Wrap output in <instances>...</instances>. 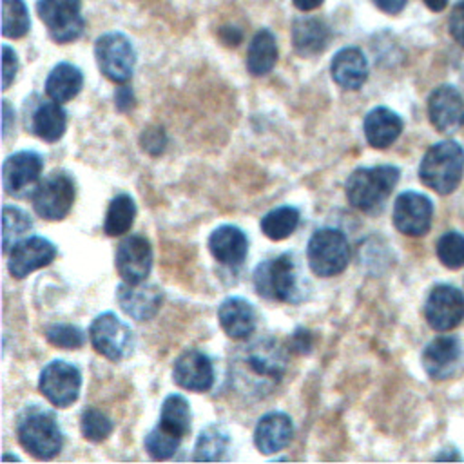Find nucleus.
I'll use <instances>...</instances> for the list:
<instances>
[{"mask_svg": "<svg viewBox=\"0 0 464 464\" xmlns=\"http://www.w3.org/2000/svg\"><path fill=\"white\" fill-rule=\"evenodd\" d=\"M399 176L401 172L393 165L355 169L344 183L348 203L361 212L379 210L395 188Z\"/></svg>", "mask_w": 464, "mask_h": 464, "instance_id": "nucleus-1", "label": "nucleus"}, {"mask_svg": "<svg viewBox=\"0 0 464 464\" xmlns=\"http://www.w3.org/2000/svg\"><path fill=\"white\" fill-rule=\"evenodd\" d=\"M464 174V149L457 141H440L430 147L419 165L420 181L437 194L453 192Z\"/></svg>", "mask_w": 464, "mask_h": 464, "instance_id": "nucleus-2", "label": "nucleus"}, {"mask_svg": "<svg viewBox=\"0 0 464 464\" xmlns=\"http://www.w3.org/2000/svg\"><path fill=\"white\" fill-rule=\"evenodd\" d=\"M306 259L319 277H334L350 263V243L339 228H319L306 246Z\"/></svg>", "mask_w": 464, "mask_h": 464, "instance_id": "nucleus-3", "label": "nucleus"}, {"mask_svg": "<svg viewBox=\"0 0 464 464\" xmlns=\"http://www.w3.org/2000/svg\"><path fill=\"white\" fill-rule=\"evenodd\" d=\"M20 444L36 459L49 460L63 446V435L54 417L42 410L27 411L16 428Z\"/></svg>", "mask_w": 464, "mask_h": 464, "instance_id": "nucleus-4", "label": "nucleus"}, {"mask_svg": "<svg viewBox=\"0 0 464 464\" xmlns=\"http://www.w3.org/2000/svg\"><path fill=\"white\" fill-rule=\"evenodd\" d=\"M256 292L270 301L294 303L297 297V270L290 254L259 263L254 270Z\"/></svg>", "mask_w": 464, "mask_h": 464, "instance_id": "nucleus-5", "label": "nucleus"}, {"mask_svg": "<svg viewBox=\"0 0 464 464\" xmlns=\"http://www.w3.org/2000/svg\"><path fill=\"white\" fill-rule=\"evenodd\" d=\"M76 198V187L67 172L54 170L34 188L31 201L34 212L47 221L63 219Z\"/></svg>", "mask_w": 464, "mask_h": 464, "instance_id": "nucleus-6", "label": "nucleus"}, {"mask_svg": "<svg viewBox=\"0 0 464 464\" xmlns=\"http://www.w3.org/2000/svg\"><path fill=\"white\" fill-rule=\"evenodd\" d=\"M94 56L98 69L105 78L114 83H125L130 80L136 53L130 40L121 33H105L94 44Z\"/></svg>", "mask_w": 464, "mask_h": 464, "instance_id": "nucleus-7", "label": "nucleus"}, {"mask_svg": "<svg viewBox=\"0 0 464 464\" xmlns=\"http://www.w3.org/2000/svg\"><path fill=\"white\" fill-rule=\"evenodd\" d=\"M36 13L56 44L74 42L83 33L82 0H38Z\"/></svg>", "mask_w": 464, "mask_h": 464, "instance_id": "nucleus-8", "label": "nucleus"}, {"mask_svg": "<svg viewBox=\"0 0 464 464\" xmlns=\"http://www.w3.org/2000/svg\"><path fill=\"white\" fill-rule=\"evenodd\" d=\"M92 348L109 361H121L132 352V330L112 312L100 314L89 326Z\"/></svg>", "mask_w": 464, "mask_h": 464, "instance_id": "nucleus-9", "label": "nucleus"}, {"mask_svg": "<svg viewBox=\"0 0 464 464\" xmlns=\"http://www.w3.org/2000/svg\"><path fill=\"white\" fill-rule=\"evenodd\" d=\"M82 388V373L76 366L65 361L49 362L38 379L40 393L56 408L71 406Z\"/></svg>", "mask_w": 464, "mask_h": 464, "instance_id": "nucleus-10", "label": "nucleus"}, {"mask_svg": "<svg viewBox=\"0 0 464 464\" xmlns=\"http://www.w3.org/2000/svg\"><path fill=\"white\" fill-rule=\"evenodd\" d=\"M44 160L34 150H20L11 154L2 165V183L9 196L25 198L33 194L40 183Z\"/></svg>", "mask_w": 464, "mask_h": 464, "instance_id": "nucleus-11", "label": "nucleus"}, {"mask_svg": "<svg viewBox=\"0 0 464 464\" xmlns=\"http://www.w3.org/2000/svg\"><path fill=\"white\" fill-rule=\"evenodd\" d=\"M428 324L437 332H448L464 319V295L450 285H437L424 306Z\"/></svg>", "mask_w": 464, "mask_h": 464, "instance_id": "nucleus-12", "label": "nucleus"}, {"mask_svg": "<svg viewBox=\"0 0 464 464\" xmlns=\"http://www.w3.org/2000/svg\"><path fill=\"white\" fill-rule=\"evenodd\" d=\"M116 270L125 283L140 285L147 279L152 268L150 243L138 234H130L120 241L114 257Z\"/></svg>", "mask_w": 464, "mask_h": 464, "instance_id": "nucleus-13", "label": "nucleus"}, {"mask_svg": "<svg viewBox=\"0 0 464 464\" xmlns=\"http://www.w3.org/2000/svg\"><path fill=\"white\" fill-rule=\"evenodd\" d=\"M433 216L431 201L419 192H402L393 205V225L406 236H424L430 230Z\"/></svg>", "mask_w": 464, "mask_h": 464, "instance_id": "nucleus-14", "label": "nucleus"}, {"mask_svg": "<svg viewBox=\"0 0 464 464\" xmlns=\"http://www.w3.org/2000/svg\"><path fill=\"white\" fill-rule=\"evenodd\" d=\"M54 257H56V246L49 239L40 236H31V237H24L11 248L7 268L13 277L24 279L31 272L51 265Z\"/></svg>", "mask_w": 464, "mask_h": 464, "instance_id": "nucleus-15", "label": "nucleus"}, {"mask_svg": "<svg viewBox=\"0 0 464 464\" xmlns=\"http://www.w3.org/2000/svg\"><path fill=\"white\" fill-rule=\"evenodd\" d=\"M172 381L188 392L203 393L214 384V366L207 353L199 350H185L172 366Z\"/></svg>", "mask_w": 464, "mask_h": 464, "instance_id": "nucleus-16", "label": "nucleus"}, {"mask_svg": "<svg viewBox=\"0 0 464 464\" xmlns=\"http://www.w3.org/2000/svg\"><path fill=\"white\" fill-rule=\"evenodd\" d=\"M431 125L444 134H453L464 125V100L451 85L437 87L428 98Z\"/></svg>", "mask_w": 464, "mask_h": 464, "instance_id": "nucleus-17", "label": "nucleus"}, {"mask_svg": "<svg viewBox=\"0 0 464 464\" xmlns=\"http://www.w3.org/2000/svg\"><path fill=\"white\" fill-rule=\"evenodd\" d=\"M116 299L120 308L132 319L136 321H149L152 319L163 301L161 288L154 285H130V283H121L116 288Z\"/></svg>", "mask_w": 464, "mask_h": 464, "instance_id": "nucleus-18", "label": "nucleus"}, {"mask_svg": "<svg viewBox=\"0 0 464 464\" xmlns=\"http://www.w3.org/2000/svg\"><path fill=\"white\" fill-rule=\"evenodd\" d=\"M460 359H462L460 343L451 335H440L433 339L422 352L424 372L435 381L451 377L457 372Z\"/></svg>", "mask_w": 464, "mask_h": 464, "instance_id": "nucleus-19", "label": "nucleus"}, {"mask_svg": "<svg viewBox=\"0 0 464 464\" xmlns=\"http://www.w3.org/2000/svg\"><path fill=\"white\" fill-rule=\"evenodd\" d=\"M245 364L257 377L279 381L286 370V353L274 339H259L245 350Z\"/></svg>", "mask_w": 464, "mask_h": 464, "instance_id": "nucleus-20", "label": "nucleus"}, {"mask_svg": "<svg viewBox=\"0 0 464 464\" xmlns=\"http://www.w3.org/2000/svg\"><path fill=\"white\" fill-rule=\"evenodd\" d=\"M294 435L292 419L283 411L263 415L254 430V444L263 455H272L283 450Z\"/></svg>", "mask_w": 464, "mask_h": 464, "instance_id": "nucleus-21", "label": "nucleus"}, {"mask_svg": "<svg viewBox=\"0 0 464 464\" xmlns=\"http://www.w3.org/2000/svg\"><path fill=\"white\" fill-rule=\"evenodd\" d=\"M208 250L218 263L225 266H239L248 254V239L241 228L221 225L210 234Z\"/></svg>", "mask_w": 464, "mask_h": 464, "instance_id": "nucleus-22", "label": "nucleus"}, {"mask_svg": "<svg viewBox=\"0 0 464 464\" xmlns=\"http://www.w3.org/2000/svg\"><path fill=\"white\" fill-rule=\"evenodd\" d=\"M330 72L339 87L357 91L368 78L366 56L357 47H343L332 58Z\"/></svg>", "mask_w": 464, "mask_h": 464, "instance_id": "nucleus-23", "label": "nucleus"}, {"mask_svg": "<svg viewBox=\"0 0 464 464\" xmlns=\"http://www.w3.org/2000/svg\"><path fill=\"white\" fill-rule=\"evenodd\" d=\"M218 319L230 339H246L256 330V310L243 297H227L218 308Z\"/></svg>", "mask_w": 464, "mask_h": 464, "instance_id": "nucleus-24", "label": "nucleus"}, {"mask_svg": "<svg viewBox=\"0 0 464 464\" xmlns=\"http://www.w3.org/2000/svg\"><path fill=\"white\" fill-rule=\"evenodd\" d=\"M362 130L373 149H386L402 132V120L388 107H375L366 114Z\"/></svg>", "mask_w": 464, "mask_h": 464, "instance_id": "nucleus-25", "label": "nucleus"}, {"mask_svg": "<svg viewBox=\"0 0 464 464\" xmlns=\"http://www.w3.org/2000/svg\"><path fill=\"white\" fill-rule=\"evenodd\" d=\"M330 40L328 25L314 16L297 18L292 25V45L299 56H315L323 53Z\"/></svg>", "mask_w": 464, "mask_h": 464, "instance_id": "nucleus-26", "label": "nucleus"}, {"mask_svg": "<svg viewBox=\"0 0 464 464\" xmlns=\"http://www.w3.org/2000/svg\"><path fill=\"white\" fill-rule=\"evenodd\" d=\"M29 130L47 143L58 141L67 129V114L58 102H40L29 116Z\"/></svg>", "mask_w": 464, "mask_h": 464, "instance_id": "nucleus-27", "label": "nucleus"}, {"mask_svg": "<svg viewBox=\"0 0 464 464\" xmlns=\"http://www.w3.org/2000/svg\"><path fill=\"white\" fill-rule=\"evenodd\" d=\"M82 85H83L82 71L69 62H62L54 65L53 71L49 72L45 80V92L51 100L58 103H65L82 91Z\"/></svg>", "mask_w": 464, "mask_h": 464, "instance_id": "nucleus-28", "label": "nucleus"}, {"mask_svg": "<svg viewBox=\"0 0 464 464\" xmlns=\"http://www.w3.org/2000/svg\"><path fill=\"white\" fill-rule=\"evenodd\" d=\"M277 62L276 38L268 29H261L254 34L246 51V71L252 76L268 74Z\"/></svg>", "mask_w": 464, "mask_h": 464, "instance_id": "nucleus-29", "label": "nucleus"}, {"mask_svg": "<svg viewBox=\"0 0 464 464\" xmlns=\"http://www.w3.org/2000/svg\"><path fill=\"white\" fill-rule=\"evenodd\" d=\"M158 428L163 433L172 435L179 440H183V437L190 431V406L183 395L170 393L169 397H165L160 411Z\"/></svg>", "mask_w": 464, "mask_h": 464, "instance_id": "nucleus-30", "label": "nucleus"}, {"mask_svg": "<svg viewBox=\"0 0 464 464\" xmlns=\"http://www.w3.org/2000/svg\"><path fill=\"white\" fill-rule=\"evenodd\" d=\"M136 218V203L129 194H118L111 199L105 212L103 230L107 236L116 237L130 230Z\"/></svg>", "mask_w": 464, "mask_h": 464, "instance_id": "nucleus-31", "label": "nucleus"}, {"mask_svg": "<svg viewBox=\"0 0 464 464\" xmlns=\"http://www.w3.org/2000/svg\"><path fill=\"white\" fill-rule=\"evenodd\" d=\"M299 210L295 207H290V205H283V207H277L270 212H266L261 221H259V227H261V232L272 239V241H281V239H286L288 236L294 234V230L297 228L299 225Z\"/></svg>", "mask_w": 464, "mask_h": 464, "instance_id": "nucleus-32", "label": "nucleus"}, {"mask_svg": "<svg viewBox=\"0 0 464 464\" xmlns=\"http://www.w3.org/2000/svg\"><path fill=\"white\" fill-rule=\"evenodd\" d=\"M230 437L223 426L210 424L201 430L196 448H194V460H221L225 451L228 450Z\"/></svg>", "mask_w": 464, "mask_h": 464, "instance_id": "nucleus-33", "label": "nucleus"}, {"mask_svg": "<svg viewBox=\"0 0 464 464\" xmlns=\"http://www.w3.org/2000/svg\"><path fill=\"white\" fill-rule=\"evenodd\" d=\"M33 223L29 216L20 210L18 207L5 205L2 210V250L4 254H9L11 248L22 241V237L31 230Z\"/></svg>", "mask_w": 464, "mask_h": 464, "instance_id": "nucleus-34", "label": "nucleus"}, {"mask_svg": "<svg viewBox=\"0 0 464 464\" xmlns=\"http://www.w3.org/2000/svg\"><path fill=\"white\" fill-rule=\"evenodd\" d=\"M29 31V14L22 0H2V34L22 38Z\"/></svg>", "mask_w": 464, "mask_h": 464, "instance_id": "nucleus-35", "label": "nucleus"}, {"mask_svg": "<svg viewBox=\"0 0 464 464\" xmlns=\"http://www.w3.org/2000/svg\"><path fill=\"white\" fill-rule=\"evenodd\" d=\"M112 428H114L112 420L96 408L83 410V413L80 417V431H82L83 439H87L91 442L105 440L112 433Z\"/></svg>", "mask_w": 464, "mask_h": 464, "instance_id": "nucleus-36", "label": "nucleus"}, {"mask_svg": "<svg viewBox=\"0 0 464 464\" xmlns=\"http://www.w3.org/2000/svg\"><path fill=\"white\" fill-rule=\"evenodd\" d=\"M437 257L451 270L464 266V236L460 232H446L437 241Z\"/></svg>", "mask_w": 464, "mask_h": 464, "instance_id": "nucleus-37", "label": "nucleus"}, {"mask_svg": "<svg viewBox=\"0 0 464 464\" xmlns=\"http://www.w3.org/2000/svg\"><path fill=\"white\" fill-rule=\"evenodd\" d=\"M45 339L53 346L62 348V350H78L85 343L83 332L78 326L67 324V323H54V324L47 326Z\"/></svg>", "mask_w": 464, "mask_h": 464, "instance_id": "nucleus-38", "label": "nucleus"}, {"mask_svg": "<svg viewBox=\"0 0 464 464\" xmlns=\"http://www.w3.org/2000/svg\"><path fill=\"white\" fill-rule=\"evenodd\" d=\"M179 439L172 437V435H167L163 433L158 426H154L147 435H145V450L149 451V455L154 459V460H167L170 459L176 450L179 448Z\"/></svg>", "mask_w": 464, "mask_h": 464, "instance_id": "nucleus-39", "label": "nucleus"}, {"mask_svg": "<svg viewBox=\"0 0 464 464\" xmlns=\"http://www.w3.org/2000/svg\"><path fill=\"white\" fill-rule=\"evenodd\" d=\"M140 143H141V149L152 156H158L165 150V145H167V136H165V130L161 127H147L143 132H141V138H140Z\"/></svg>", "mask_w": 464, "mask_h": 464, "instance_id": "nucleus-40", "label": "nucleus"}, {"mask_svg": "<svg viewBox=\"0 0 464 464\" xmlns=\"http://www.w3.org/2000/svg\"><path fill=\"white\" fill-rule=\"evenodd\" d=\"M18 71L16 53L9 45H2V89H9Z\"/></svg>", "mask_w": 464, "mask_h": 464, "instance_id": "nucleus-41", "label": "nucleus"}, {"mask_svg": "<svg viewBox=\"0 0 464 464\" xmlns=\"http://www.w3.org/2000/svg\"><path fill=\"white\" fill-rule=\"evenodd\" d=\"M450 33H451V38L460 47H464V0H460L450 14Z\"/></svg>", "mask_w": 464, "mask_h": 464, "instance_id": "nucleus-42", "label": "nucleus"}, {"mask_svg": "<svg viewBox=\"0 0 464 464\" xmlns=\"http://www.w3.org/2000/svg\"><path fill=\"white\" fill-rule=\"evenodd\" d=\"M310 348H312V334L304 328H297L290 337L288 350L295 353H308Z\"/></svg>", "mask_w": 464, "mask_h": 464, "instance_id": "nucleus-43", "label": "nucleus"}, {"mask_svg": "<svg viewBox=\"0 0 464 464\" xmlns=\"http://www.w3.org/2000/svg\"><path fill=\"white\" fill-rule=\"evenodd\" d=\"M114 103L118 107V111L125 112L129 109H132L134 105V94H132V89L129 85H120L114 92Z\"/></svg>", "mask_w": 464, "mask_h": 464, "instance_id": "nucleus-44", "label": "nucleus"}, {"mask_svg": "<svg viewBox=\"0 0 464 464\" xmlns=\"http://www.w3.org/2000/svg\"><path fill=\"white\" fill-rule=\"evenodd\" d=\"M406 2H408V0H373L375 7L381 9V11L386 13V14H397V13H401V11L404 9Z\"/></svg>", "mask_w": 464, "mask_h": 464, "instance_id": "nucleus-45", "label": "nucleus"}, {"mask_svg": "<svg viewBox=\"0 0 464 464\" xmlns=\"http://www.w3.org/2000/svg\"><path fill=\"white\" fill-rule=\"evenodd\" d=\"M219 38H221V42H223L225 45L236 47V45L241 42L243 34H241V31L236 29V27H221V29H219Z\"/></svg>", "mask_w": 464, "mask_h": 464, "instance_id": "nucleus-46", "label": "nucleus"}, {"mask_svg": "<svg viewBox=\"0 0 464 464\" xmlns=\"http://www.w3.org/2000/svg\"><path fill=\"white\" fill-rule=\"evenodd\" d=\"M2 112H4V118H2V134H4V138L9 134V130H11V118L14 116V112H13V109H11V105H9V102L7 100H4V103H2Z\"/></svg>", "mask_w": 464, "mask_h": 464, "instance_id": "nucleus-47", "label": "nucleus"}, {"mask_svg": "<svg viewBox=\"0 0 464 464\" xmlns=\"http://www.w3.org/2000/svg\"><path fill=\"white\" fill-rule=\"evenodd\" d=\"M294 5L299 9V11H314L317 9L324 0H292Z\"/></svg>", "mask_w": 464, "mask_h": 464, "instance_id": "nucleus-48", "label": "nucleus"}, {"mask_svg": "<svg viewBox=\"0 0 464 464\" xmlns=\"http://www.w3.org/2000/svg\"><path fill=\"white\" fill-rule=\"evenodd\" d=\"M424 4H426L431 11L439 13V11H442V9L448 5V0H424Z\"/></svg>", "mask_w": 464, "mask_h": 464, "instance_id": "nucleus-49", "label": "nucleus"}]
</instances>
